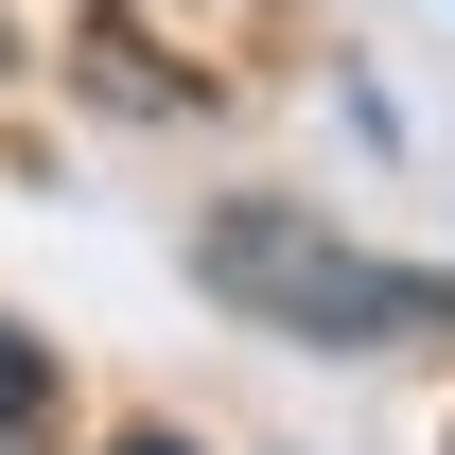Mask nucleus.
I'll list each match as a JSON object with an SVG mask.
<instances>
[{
    "mask_svg": "<svg viewBox=\"0 0 455 455\" xmlns=\"http://www.w3.org/2000/svg\"><path fill=\"white\" fill-rule=\"evenodd\" d=\"M53 438V368H36V333H0V455Z\"/></svg>",
    "mask_w": 455,
    "mask_h": 455,
    "instance_id": "obj_2",
    "label": "nucleus"
},
{
    "mask_svg": "<svg viewBox=\"0 0 455 455\" xmlns=\"http://www.w3.org/2000/svg\"><path fill=\"white\" fill-rule=\"evenodd\" d=\"M211 298H245V315H281V333H333V350H368V333H438L455 298L438 281H403V263H368V245H333V228H298V211H211Z\"/></svg>",
    "mask_w": 455,
    "mask_h": 455,
    "instance_id": "obj_1",
    "label": "nucleus"
},
{
    "mask_svg": "<svg viewBox=\"0 0 455 455\" xmlns=\"http://www.w3.org/2000/svg\"><path fill=\"white\" fill-rule=\"evenodd\" d=\"M123 455H193V438H123Z\"/></svg>",
    "mask_w": 455,
    "mask_h": 455,
    "instance_id": "obj_3",
    "label": "nucleus"
}]
</instances>
